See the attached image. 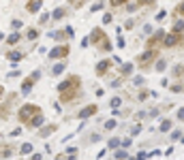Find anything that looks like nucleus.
I'll list each match as a JSON object with an SVG mask.
<instances>
[{
    "label": "nucleus",
    "mask_w": 184,
    "mask_h": 160,
    "mask_svg": "<svg viewBox=\"0 0 184 160\" xmlns=\"http://www.w3.org/2000/svg\"><path fill=\"white\" fill-rule=\"evenodd\" d=\"M79 88H82V79L77 75H71L69 79H64L58 85V94L62 103H73L79 96Z\"/></svg>",
    "instance_id": "nucleus-1"
},
{
    "label": "nucleus",
    "mask_w": 184,
    "mask_h": 160,
    "mask_svg": "<svg viewBox=\"0 0 184 160\" xmlns=\"http://www.w3.org/2000/svg\"><path fill=\"white\" fill-rule=\"evenodd\" d=\"M90 43L94 45V47H98L101 51H111V43H109V39H107V34L101 30V28H94L90 32Z\"/></svg>",
    "instance_id": "nucleus-2"
},
{
    "label": "nucleus",
    "mask_w": 184,
    "mask_h": 160,
    "mask_svg": "<svg viewBox=\"0 0 184 160\" xmlns=\"http://www.w3.org/2000/svg\"><path fill=\"white\" fill-rule=\"evenodd\" d=\"M39 111H41V107H37V105L28 103V105H22V107H19V111H17V118H19V122L28 124V120H30L34 113H39Z\"/></svg>",
    "instance_id": "nucleus-3"
},
{
    "label": "nucleus",
    "mask_w": 184,
    "mask_h": 160,
    "mask_svg": "<svg viewBox=\"0 0 184 160\" xmlns=\"http://www.w3.org/2000/svg\"><path fill=\"white\" fill-rule=\"evenodd\" d=\"M156 56H158V51H156V49H146L141 56H137V64L141 66V68H146V66L156 58Z\"/></svg>",
    "instance_id": "nucleus-4"
},
{
    "label": "nucleus",
    "mask_w": 184,
    "mask_h": 160,
    "mask_svg": "<svg viewBox=\"0 0 184 160\" xmlns=\"http://www.w3.org/2000/svg\"><path fill=\"white\" fill-rule=\"evenodd\" d=\"M39 79H41V73H39V71H34L28 79H24V83H22V94H30V92H32V85H34Z\"/></svg>",
    "instance_id": "nucleus-5"
},
{
    "label": "nucleus",
    "mask_w": 184,
    "mask_h": 160,
    "mask_svg": "<svg viewBox=\"0 0 184 160\" xmlns=\"http://www.w3.org/2000/svg\"><path fill=\"white\" fill-rule=\"evenodd\" d=\"M163 45H165V47H176V45H182V32H171V34H165V37H163Z\"/></svg>",
    "instance_id": "nucleus-6"
},
{
    "label": "nucleus",
    "mask_w": 184,
    "mask_h": 160,
    "mask_svg": "<svg viewBox=\"0 0 184 160\" xmlns=\"http://www.w3.org/2000/svg\"><path fill=\"white\" fill-rule=\"evenodd\" d=\"M163 37H165V32L163 30H158V32H154L150 39H148V43H146V47L148 49H156L158 45H163Z\"/></svg>",
    "instance_id": "nucleus-7"
},
{
    "label": "nucleus",
    "mask_w": 184,
    "mask_h": 160,
    "mask_svg": "<svg viewBox=\"0 0 184 160\" xmlns=\"http://www.w3.org/2000/svg\"><path fill=\"white\" fill-rule=\"evenodd\" d=\"M69 45H60V47H54L51 51H49V58L51 60H60V58H64V56H69Z\"/></svg>",
    "instance_id": "nucleus-8"
},
{
    "label": "nucleus",
    "mask_w": 184,
    "mask_h": 160,
    "mask_svg": "<svg viewBox=\"0 0 184 160\" xmlns=\"http://www.w3.org/2000/svg\"><path fill=\"white\" fill-rule=\"evenodd\" d=\"M109 68H111V60H101V62L96 64V75H98V77H105V75L109 73Z\"/></svg>",
    "instance_id": "nucleus-9"
},
{
    "label": "nucleus",
    "mask_w": 184,
    "mask_h": 160,
    "mask_svg": "<svg viewBox=\"0 0 184 160\" xmlns=\"http://www.w3.org/2000/svg\"><path fill=\"white\" fill-rule=\"evenodd\" d=\"M96 111H98V105H88V107H84V109L77 113V118H79V120H86V118L94 115Z\"/></svg>",
    "instance_id": "nucleus-10"
},
{
    "label": "nucleus",
    "mask_w": 184,
    "mask_h": 160,
    "mask_svg": "<svg viewBox=\"0 0 184 160\" xmlns=\"http://www.w3.org/2000/svg\"><path fill=\"white\" fill-rule=\"evenodd\" d=\"M28 126H30V128H41V126H43V113H41V111L34 113V115L28 120Z\"/></svg>",
    "instance_id": "nucleus-11"
},
{
    "label": "nucleus",
    "mask_w": 184,
    "mask_h": 160,
    "mask_svg": "<svg viewBox=\"0 0 184 160\" xmlns=\"http://www.w3.org/2000/svg\"><path fill=\"white\" fill-rule=\"evenodd\" d=\"M6 58H9L11 62H22L26 56H24V51H9V53H6Z\"/></svg>",
    "instance_id": "nucleus-12"
},
{
    "label": "nucleus",
    "mask_w": 184,
    "mask_h": 160,
    "mask_svg": "<svg viewBox=\"0 0 184 160\" xmlns=\"http://www.w3.org/2000/svg\"><path fill=\"white\" fill-rule=\"evenodd\" d=\"M19 41H22V34H19V32H13V34L6 39V43H9V45H17Z\"/></svg>",
    "instance_id": "nucleus-13"
},
{
    "label": "nucleus",
    "mask_w": 184,
    "mask_h": 160,
    "mask_svg": "<svg viewBox=\"0 0 184 160\" xmlns=\"http://www.w3.org/2000/svg\"><path fill=\"white\" fill-rule=\"evenodd\" d=\"M28 13H39V9H41V2H28Z\"/></svg>",
    "instance_id": "nucleus-14"
},
{
    "label": "nucleus",
    "mask_w": 184,
    "mask_h": 160,
    "mask_svg": "<svg viewBox=\"0 0 184 160\" xmlns=\"http://www.w3.org/2000/svg\"><path fill=\"white\" fill-rule=\"evenodd\" d=\"M26 39H28V41H34V39H39V30H37V28H30V30L26 32Z\"/></svg>",
    "instance_id": "nucleus-15"
},
{
    "label": "nucleus",
    "mask_w": 184,
    "mask_h": 160,
    "mask_svg": "<svg viewBox=\"0 0 184 160\" xmlns=\"http://www.w3.org/2000/svg\"><path fill=\"white\" fill-rule=\"evenodd\" d=\"M64 68H66V64H64V62H60V64H56V66H54V71H51V75L56 77V75H60V73H62Z\"/></svg>",
    "instance_id": "nucleus-16"
},
{
    "label": "nucleus",
    "mask_w": 184,
    "mask_h": 160,
    "mask_svg": "<svg viewBox=\"0 0 184 160\" xmlns=\"http://www.w3.org/2000/svg\"><path fill=\"white\" fill-rule=\"evenodd\" d=\"M51 17H54V19H62V17H64V9H54Z\"/></svg>",
    "instance_id": "nucleus-17"
},
{
    "label": "nucleus",
    "mask_w": 184,
    "mask_h": 160,
    "mask_svg": "<svg viewBox=\"0 0 184 160\" xmlns=\"http://www.w3.org/2000/svg\"><path fill=\"white\" fill-rule=\"evenodd\" d=\"M131 71H133V64H131V62H129V64H122V77L131 75Z\"/></svg>",
    "instance_id": "nucleus-18"
},
{
    "label": "nucleus",
    "mask_w": 184,
    "mask_h": 160,
    "mask_svg": "<svg viewBox=\"0 0 184 160\" xmlns=\"http://www.w3.org/2000/svg\"><path fill=\"white\" fill-rule=\"evenodd\" d=\"M120 105H122V98H118V96H116V98H111V100H109V107H111V109H118V107H120Z\"/></svg>",
    "instance_id": "nucleus-19"
},
{
    "label": "nucleus",
    "mask_w": 184,
    "mask_h": 160,
    "mask_svg": "<svg viewBox=\"0 0 184 160\" xmlns=\"http://www.w3.org/2000/svg\"><path fill=\"white\" fill-rule=\"evenodd\" d=\"M11 154H13V150H11L9 145H6V147H0V156H2V158H4V156H11Z\"/></svg>",
    "instance_id": "nucleus-20"
},
{
    "label": "nucleus",
    "mask_w": 184,
    "mask_h": 160,
    "mask_svg": "<svg viewBox=\"0 0 184 160\" xmlns=\"http://www.w3.org/2000/svg\"><path fill=\"white\" fill-rule=\"evenodd\" d=\"M54 130H56V126H47V128H43V130H41V137H47V135H51Z\"/></svg>",
    "instance_id": "nucleus-21"
},
{
    "label": "nucleus",
    "mask_w": 184,
    "mask_h": 160,
    "mask_svg": "<svg viewBox=\"0 0 184 160\" xmlns=\"http://www.w3.org/2000/svg\"><path fill=\"white\" fill-rule=\"evenodd\" d=\"M22 154H32V145L30 143H24L22 145Z\"/></svg>",
    "instance_id": "nucleus-22"
},
{
    "label": "nucleus",
    "mask_w": 184,
    "mask_h": 160,
    "mask_svg": "<svg viewBox=\"0 0 184 160\" xmlns=\"http://www.w3.org/2000/svg\"><path fill=\"white\" fill-rule=\"evenodd\" d=\"M114 156H116V158H120V160L129 158V154H126V152H124V150H118V152H116V154H114Z\"/></svg>",
    "instance_id": "nucleus-23"
},
{
    "label": "nucleus",
    "mask_w": 184,
    "mask_h": 160,
    "mask_svg": "<svg viewBox=\"0 0 184 160\" xmlns=\"http://www.w3.org/2000/svg\"><path fill=\"white\" fill-rule=\"evenodd\" d=\"M174 32H182V17H180V19L174 24Z\"/></svg>",
    "instance_id": "nucleus-24"
},
{
    "label": "nucleus",
    "mask_w": 184,
    "mask_h": 160,
    "mask_svg": "<svg viewBox=\"0 0 184 160\" xmlns=\"http://www.w3.org/2000/svg\"><path fill=\"white\" fill-rule=\"evenodd\" d=\"M169 128H171V122H169V120H165L163 124H161V130H163V132H167Z\"/></svg>",
    "instance_id": "nucleus-25"
},
{
    "label": "nucleus",
    "mask_w": 184,
    "mask_h": 160,
    "mask_svg": "<svg viewBox=\"0 0 184 160\" xmlns=\"http://www.w3.org/2000/svg\"><path fill=\"white\" fill-rule=\"evenodd\" d=\"M105 128H107V130H114V128H116V120H107L105 122Z\"/></svg>",
    "instance_id": "nucleus-26"
},
{
    "label": "nucleus",
    "mask_w": 184,
    "mask_h": 160,
    "mask_svg": "<svg viewBox=\"0 0 184 160\" xmlns=\"http://www.w3.org/2000/svg\"><path fill=\"white\" fill-rule=\"evenodd\" d=\"M171 139H174V141L182 139V130H174V132H171Z\"/></svg>",
    "instance_id": "nucleus-27"
},
{
    "label": "nucleus",
    "mask_w": 184,
    "mask_h": 160,
    "mask_svg": "<svg viewBox=\"0 0 184 160\" xmlns=\"http://www.w3.org/2000/svg\"><path fill=\"white\" fill-rule=\"evenodd\" d=\"M118 145H120V139H111L109 141V150H116Z\"/></svg>",
    "instance_id": "nucleus-28"
},
{
    "label": "nucleus",
    "mask_w": 184,
    "mask_h": 160,
    "mask_svg": "<svg viewBox=\"0 0 184 160\" xmlns=\"http://www.w3.org/2000/svg\"><path fill=\"white\" fill-rule=\"evenodd\" d=\"M124 2H126V0H109V4H111V6H122Z\"/></svg>",
    "instance_id": "nucleus-29"
},
{
    "label": "nucleus",
    "mask_w": 184,
    "mask_h": 160,
    "mask_svg": "<svg viewBox=\"0 0 184 160\" xmlns=\"http://www.w3.org/2000/svg\"><path fill=\"white\" fill-rule=\"evenodd\" d=\"M163 68H165V60H158L156 62V71H163Z\"/></svg>",
    "instance_id": "nucleus-30"
},
{
    "label": "nucleus",
    "mask_w": 184,
    "mask_h": 160,
    "mask_svg": "<svg viewBox=\"0 0 184 160\" xmlns=\"http://www.w3.org/2000/svg\"><path fill=\"white\" fill-rule=\"evenodd\" d=\"M171 92H176V94H180L182 92V85L178 83V85H171Z\"/></svg>",
    "instance_id": "nucleus-31"
},
{
    "label": "nucleus",
    "mask_w": 184,
    "mask_h": 160,
    "mask_svg": "<svg viewBox=\"0 0 184 160\" xmlns=\"http://www.w3.org/2000/svg\"><path fill=\"white\" fill-rule=\"evenodd\" d=\"M11 26H13V28H15V30H17V28H19V26H22V21H19V19H13V21H11Z\"/></svg>",
    "instance_id": "nucleus-32"
},
{
    "label": "nucleus",
    "mask_w": 184,
    "mask_h": 160,
    "mask_svg": "<svg viewBox=\"0 0 184 160\" xmlns=\"http://www.w3.org/2000/svg\"><path fill=\"white\" fill-rule=\"evenodd\" d=\"M64 32H66V34H69V37H73V34H75V30H73V28H71V26H66V28H64Z\"/></svg>",
    "instance_id": "nucleus-33"
},
{
    "label": "nucleus",
    "mask_w": 184,
    "mask_h": 160,
    "mask_svg": "<svg viewBox=\"0 0 184 160\" xmlns=\"http://www.w3.org/2000/svg\"><path fill=\"white\" fill-rule=\"evenodd\" d=\"M174 73H176V75H178V77H182V64H178V66H176V71H174Z\"/></svg>",
    "instance_id": "nucleus-34"
},
{
    "label": "nucleus",
    "mask_w": 184,
    "mask_h": 160,
    "mask_svg": "<svg viewBox=\"0 0 184 160\" xmlns=\"http://www.w3.org/2000/svg\"><path fill=\"white\" fill-rule=\"evenodd\" d=\"M22 135V128H15V130H11V137H19Z\"/></svg>",
    "instance_id": "nucleus-35"
},
{
    "label": "nucleus",
    "mask_w": 184,
    "mask_h": 160,
    "mask_svg": "<svg viewBox=\"0 0 184 160\" xmlns=\"http://www.w3.org/2000/svg\"><path fill=\"white\" fill-rule=\"evenodd\" d=\"M131 143H133V141H131V139H124V141H122V139H120V145H124V147H129V145H131Z\"/></svg>",
    "instance_id": "nucleus-36"
},
{
    "label": "nucleus",
    "mask_w": 184,
    "mask_h": 160,
    "mask_svg": "<svg viewBox=\"0 0 184 160\" xmlns=\"http://www.w3.org/2000/svg\"><path fill=\"white\" fill-rule=\"evenodd\" d=\"M101 9H103V4L98 2V4H92V9H90V11H92V13H94V11H101Z\"/></svg>",
    "instance_id": "nucleus-37"
},
{
    "label": "nucleus",
    "mask_w": 184,
    "mask_h": 160,
    "mask_svg": "<svg viewBox=\"0 0 184 160\" xmlns=\"http://www.w3.org/2000/svg\"><path fill=\"white\" fill-rule=\"evenodd\" d=\"M103 21H105V24H109V21H111V15H109V13H105V15H103Z\"/></svg>",
    "instance_id": "nucleus-38"
},
{
    "label": "nucleus",
    "mask_w": 184,
    "mask_h": 160,
    "mask_svg": "<svg viewBox=\"0 0 184 160\" xmlns=\"http://www.w3.org/2000/svg\"><path fill=\"white\" fill-rule=\"evenodd\" d=\"M47 19H49V15H47V13H43V15H41V24H47Z\"/></svg>",
    "instance_id": "nucleus-39"
},
{
    "label": "nucleus",
    "mask_w": 184,
    "mask_h": 160,
    "mask_svg": "<svg viewBox=\"0 0 184 160\" xmlns=\"http://www.w3.org/2000/svg\"><path fill=\"white\" fill-rule=\"evenodd\" d=\"M66 154H71V156H75V154H77V150H75V147H69V150H66Z\"/></svg>",
    "instance_id": "nucleus-40"
},
{
    "label": "nucleus",
    "mask_w": 184,
    "mask_h": 160,
    "mask_svg": "<svg viewBox=\"0 0 184 160\" xmlns=\"http://www.w3.org/2000/svg\"><path fill=\"white\" fill-rule=\"evenodd\" d=\"M82 2H84V0H71V4H73V6H82Z\"/></svg>",
    "instance_id": "nucleus-41"
},
{
    "label": "nucleus",
    "mask_w": 184,
    "mask_h": 160,
    "mask_svg": "<svg viewBox=\"0 0 184 160\" xmlns=\"http://www.w3.org/2000/svg\"><path fill=\"white\" fill-rule=\"evenodd\" d=\"M133 135H137V132H141V126H133V130H131Z\"/></svg>",
    "instance_id": "nucleus-42"
},
{
    "label": "nucleus",
    "mask_w": 184,
    "mask_h": 160,
    "mask_svg": "<svg viewBox=\"0 0 184 160\" xmlns=\"http://www.w3.org/2000/svg\"><path fill=\"white\" fill-rule=\"evenodd\" d=\"M148 2H154V0H139V4H148Z\"/></svg>",
    "instance_id": "nucleus-43"
},
{
    "label": "nucleus",
    "mask_w": 184,
    "mask_h": 160,
    "mask_svg": "<svg viewBox=\"0 0 184 160\" xmlns=\"http://www.w3.org/2000/svg\"><path fill=\"white\" fill-rule=\"evenodd\" d=\"M2 94H4V88H2V85H0V96H2Z\"/></svg>",
    "instance_id": "nucleus-44"
},
{
    "label": "nucleus",
    "mask_w": 184,
    "mask_h": 160,
    "mask_svg": "<svg viewBox=\"0 0 184 160\" xmlns=\"http://www.w3.org/2000/svg\"><path fill=\"white\" fill-rule=\"evenodd\" d=\"M28 2H43V0H28Z\"/></svg>",
    "instance_id": "nucleus-45"
},
{
    "label": "nucleus",
    "mask_w": 184,
    "mask_h": 160,
    "mask_svg": "<svg viewBox=\"0 0 184 160\" xmlns=\"http://www.w3.org/2000/svg\"><path fill=\"white\" fill-rule=\"evenodd\" d=\"M2 39H4V34H2V32H0V41H2Z\"/></svg>",
    "instance_id": "nucleus-46"
}]
</instances>
